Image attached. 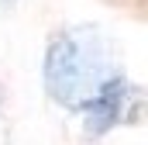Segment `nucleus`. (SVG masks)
I'll list each match as a JSON object with an SVG mask.
<instances>
[{
	"instance_id": "nucleus-1",
	"label": "nucleus",
	"mask_w": 148,
	"mask_h": 145,
	"mask_svg": "<svg viewBox=\"0 0 148 145\" xmlns=\"http://www.w3.org/2000/svg\"><path fill=\"white\" fill-rule=\"evenodd\" d=\"M117 76L124 72L117 69L114 45L100 28H69L52 38L45 52V90L62 107L83 110Z\"/></svg>"
},
{
	"instance_id": "nucleus-2",
	"label": "nucleus",
	"mask_w": 148,
	"mask_h": 145,
	"mask_svg": "<svg viewBox=\"0 0 148 145\" xmlns=\"http://www.w3.org/2000/svg\"><path fill=\"white\" fill-rule=\"evenodd\" d=\"M134 90L127 86V79L124 76H117L110 79L86 107H83V124H86V131L90 135H107L110 128H117L121 121H124V104H127V97H131Z\"/></svg>"
}]
</instances>
